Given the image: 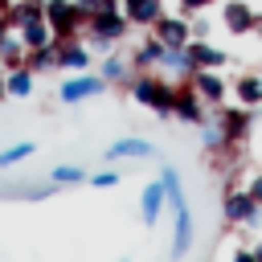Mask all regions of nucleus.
<instances>
[{"label":"nucleus","instance_id":"obj_19","mask_svg":"<svg viewBox=\"0 0 262 262\" xmlns=\"http://www.w3.org/2000/svg\"><path fill=\"white\" fill-rule=\"evenodd\" d=\"M25 66H29V70H53V66H57V45L49 41V45L29 49V53H25Z\"/></svg>","mask_w":262,"mask_h":262},{"label":"nucleus","instance_id":"obj_3","mask_svg":"<svg viewBox=\"0 0 262 262\" xmlns=\"http://www.w3.org/2000/svg\"><path fill=\"white\" fill-rule=\"evenodd\" d=\"M102 90H106V78H102V74H86V70H78L74 78L61 82L57 98H61V102H82V98H94V94H102Z\"/></svg>","mask_w":262,"mask_h":262},{"label":"nucleus","instance_id":"obj_1","mask_svg":"<svg viewBox=\"0 0 262 262\" xmlns=\"http://www.w3.org/2000/svg\"><path fill=\"white\" fill-rule=\"evenodd\" d=\"M172 94H176V90H172L164 78H156V74H139V78L131 82V98L143 102V106H151L160 119L172 115Z\"/></svg>","mask_w":262,"mask_h":262},{"label":"nucleus","instance_id":"obj_29","mask_svg":"<svg viewBox=\"0 0 262 262\" xmlns=\"http://www.w3.org/2000/svg\"><path fill=\"white\" fill-rule=\"evenodd\" d=\"M250 254H254V258H262V246H254V250H250Z\"/></svg>","mask_w":262,"mask_h":262},{"label":"nucleus","instance_id":"obj_6","mask_svg":"<svg viewBox=\"0 0 262 262\" xmlns=\"http://www.w3.org/2000/svg\"><path fill=\"white\" fill-rule=\"evenodd\" d=\"M53 45H57V66L61 70H70V74H78V70H86L90 66V45H82L78 37H53Z\"/></svg>","mask_w":262,"mask_h":262},{"label":"nucleus","instance_id":"obj_16","mask_svg":"<svg viewBox=\"0 0 262 262\" xmlns=\"http://www.w3.org/2000/svg\"><path fill=\"white\" fill-rule=\"evenodd\" d=\"M221 131H225V143L237 147L250 135V115L246 111H221Z\"/></svg>","mask_w":262,"mask_h":262},{"label":"nucleus","instance_id":"obj_17","mask_svg":"<svg viewBox=\"0 0 262 262\" xmlns=\"http://www.w3.org/2000/svg\"><path fill=\"white\" fill-rule=\"evenodd\" d=\"M4 90H8L12 98H25V94H33V70H29V66H12V74L4 78Z\"/></svg>","mask_w":262,"mask_h":262},{"label":"nucleus","instance_id":"obj_7","mask_svg":"<svg viewBox=\"0 0 262 262\" xmlns=\"http://www.w3.org/2000/svg\"><path fill=\"white\" fill-rule=\"evenodd\" d=\"M188 86L201 94V102H225V78L217 74V70H192L188 74Z\"/></svg>","mask_w":262,"mask_h":262},{"label":"nucleus","instance_id":"obj_25","mask_svg":"<svg viewBox=\"0 0 262 262\" xmlns=\"http://www.w3.org/2000/svg\"><path fill=\"white\" fill-rule=\"evenodd\" d=\"M90 184H94V188H111V184H119V172H94Z\"/></svg>","mask_w":262,"mask_h":262},{"label":"nucleus","instance_id":"obj_32","mask_svg":"<svg viewBox=\"0 0 262 262\" xmlns=\"http://www.w3.org/2000/svg\"><path fill=\"white\" fill-rule=\"evenodd\" d=\"M37 4H45V0H37Z\"/></svg>","mask_w":262,"mask_h":262},{"label":"nucleus","instance_id":"obj_20","mask_svg":"<svg viewBox=\"0 0 262 262\" xmlns=\"http://www.w3.org/2000/svg\"><path fill=\"white\" fill-rule=\"evenodd\" d=\"M160 57H164V41L160 37H151V41H143L135 49V66H160Z\"/></svg>","mask_w":262,"mask_h":262},{"label":"nucleus","instance_id":"obj_30","mask_svg":"<svg viewBox=\"0 0 262 262\" xmlns=\"http://www.w3.org/2000/svg\"><path fill=\"white\" fill-rule=\"evenodd\" d=\"M4 4H8V0H0V12H4Z\"/></svg>","mask_w":262,"mask_h":262},{"label":"nucleus","instance_id":"obj_27","mask_svg":"<svg viewBox=\"0 0 262 262\" xmlns=\"http://www.w3.org/2000/svg\"><path fill=\"white\" fill-rule=\"evenodd\" d=\"M205 4H209V0H180V8H184V12H201Z\"/></svg>","mask_w":262,"mask_h":262},{"label":"nucleus","instance_id":"obj_2","mask_svg":"<svg viewBox=\"0 0 262 262\" xmlns=\"http://www.w3.org/2000/svg\"><path fill=\"white\" fill-rule=\"evenodd\" d=\"M41 8H45V20H49V29H53L57 41H61V37H78V33H86V16H82L78 0H45Z\"/></svg>","mask_w":262,"mask_h":262},{"label":"nucleus","instance_id":"obj_26","mask_svg":"<svg viewBox=\"0 0 262 262\" xmlns=\"http://www.w3.org/2000/svg\"><path fill=\"white\" fill-rule=\"evenodd\" d=\"M250 196H254V201H258V205H262V172H258V176H254V180H250Z\"/></svg>","mask_w":262,"mask_h":262},{"label":"nucleus","instance_id":"obj_14","mask_svg":"<svg viewBox=\"0 0 262 262\" xmlns=\"http://www.w3.org/2000/svg\"><path fill=\"white\" fill-rule=\"evenodd\" d=\"M164 201H168L164 184H160V180H151V184L143 188V196H139V217H143V225H156V221H160V209H164Z\"/></svg>","mask_w":262,"mask_h":262},{"label":"nucleus","instance_id":"obj_8","mask_svg":"<svg viewBox=\"0 0 262 262\" xmlns=\"http://www.w3.org/2000/svg\"><path fill=\"white\" fill-rule=\"evenodd\" d=\"M184 53H188L192 70H221V66H225V53H221L217 45H209L205 37H188Z\"/></svg>","mask_w":262,"mask_h":262},{"label":"nucleus","instance_id":"obj_4","mask_svg":"<svg viewBox=\"0 0 262 262\" xmlns=\"http://www.w3.org/2000/svg\"><path fill=\"white\" fill-rule=\"evenodd\" d=\"M262 205L250 196V188H237V192H225V201H221V213H225V221H242V225H258V213Z\"/></svg>","mask_w":262,"mask_h":262},{"label":"nucleus","instance_id":"obj_5","mask_svg":"<svg viewBox=\"0 0 262 262\" xmlns=\"http://www.w3.org/2000/svg\"><path fill=\"white\" fill-rule=\"evenodd\" d=\"M123 33H127V16H123V8H115V12H98V16H90V20H86V37L119 41Z\"/></svg>","mask_w":262,"mask_h":262},{"label":"nucleus","instance_id":"obj_10","mask_svg":"<svg viewBox=\"0 0 262 262\" xmlns=\"http://www.w3.org/2000/svg\"><path fill=\"white\" fill-rule=\"evenodd\" d=\"M172 115L180 119V123H205V106H201V94L188 86V90H176L172 94Z\"/></svg>","mask_w":262,"mask_h":262},{"label":"nucleus","instance_id":"obj_11","mask_svg":"<svg viewBox=\"0 0 262 262\" xmlns=\"http://www.w3.org/2000/svg\"><path fill=\"white\" fill-rule=\"evenodd\" d=\"M16 33H20L25 49H37V45H49V41H53V29H49V20H45V8H41L37 16H29V20H20Z\"/></svg>","mask_w":262,"mask_h":262},{"label":"nucleus","instance_id":"obj_21","mask_svg":"<svg viewBox=\"0 0 262 262\" xmlns=\"http://www.w3.org/2000/svg\"><path fill=\"white\" fill-rule=\"evenodd\" d=\"M33 156V143L25 139V143H12V147H4L0 151V168H12V164H20V160H29Z\"/></svg>","mask_w":262,"mask_h":262},{"label":"nucleus","instance_id":"obj_12","mask_svg":"<svg viewBox=\"0 0 262 262\" xmlns=\"http://www.w3.org/2000/svg\"><path fill=\"white\" fill-rule=\"evenodd\" d=\"M225 29L242 37V33L258 29V12H254L246 0H225Z\"/></svg>","mask_w":262,"mask_h":262},{"label":"nucleus","instance_id":"obj_18","mask_svg":"<svg viewBox=\"0 0 262 262\" xmlns=\"http://www.w3.org/2000/svg\"><path fill=\"white\" fill-rule=\"evenodd\" d=\"M233 94L242 98V106H258V102H262V78H258V74H246V78H237Z\"/></svg>","mask_w":262,"mask_h":262},{"label":"nucleus","instance_id":"obj_22","mask_svg":"<svg viewBox=\"0 0 262 262\" xmlns=\"http://www.w3.org/2000/svg\"><path fill=\"white\" fill-rule=\"evenodd\" d=\"M49 180H53V184H78V180H86V172H82L78 164H61V168L49 172Z\"/></svg>","mask_w":262,"mask_h":262},{"label":"nucleus","instance_id":"obj_15","mask_svg":"<svg viewBox=\"0 0 262 262\" xmlns=\"http://www.w3.org/2000/svg\"><path fill=\"white\" fill-rule=\"evenodd\" d=\"M147 156H156V147H151L147 139H119V143L106 147V160H111V164H115V160H147Z\"/></svg>","mask_w":262,"mask_h":262},{"label":"nucleus","instance_id":"obj_9","mask_svg":"<svg viewBox=\"0 0 262 262\" xmlns=\"http://www.w3.org/2000/svg\"><path fill=\"white\" fill-rule=\"evenodd\" d=\"M151 29H156V37H160L168 49H184V45H188V37H192L188 20H180V16H160Z\"/></svg>","mask_w":262,"mask_h":262},{"label":"nucleus","instance_id":"obj_24","mask_svg":"<svg viewBox=\"0 0 262 262\" xmlns=\"http://www.w3.org/2000/svg\"><path fill=\"white\" fill-rule=\"evenodd\" d=\"M102 78H106V82L127 78V61H123V57H106V61H102Z\"/></svg>","mask_w":262,"mask_h":262},{"label":"nucleus","instance_id":"obj_13","mask_svg":"<svg viewBox=\"0 0 262 262\" xmlns=\"http://www.w3.org/2000/svg\"><path fill=\"white\" fill-rule=\"evenodd\" d=\"M127 25H156L164 16V0H131V4H119Z\"/></svg>","mask_w":262,"mask_h":262},{"label":"nucleus","instance_id":"obj_31","mask_svg":"<svg viewBox=\"0 0 262 262\" xmlns=\"http://www.w3.org/2000/svg\"><path fill=\"white\" fill-rule=\"evenodd\" d=\"M258 29H262V16H258Z\"/></svg>","mask_w":262,"mask_h":262},{"label":"nucleus","instance_id":"obj_23","mask_svg":"<svg viewBox=\"0 0 262 262\" xmlns=\"http://www.w3.org/2000/svg\"><path fill=\"white\" fill-rule=\"evenodd\" d=\"M201 143H205V147H229V143H225L221 123H217V127H213V123H205V127H201Z\"/></svg>","mask_w":262,"mask_h":262},{"label":"nucleus","instance_id":"obj_28","mask_svg":"<svg viewBox=\"0 0 262 262\" xmlns=\"http://www.w3.org/2000/svg\"><path fill=\"white\" fill-rule=\"evenodd\" d=\"M188 29H192V37H209V25H205V20H196V25H188Z\"/></svg>","mask_w":262,"mask_h":262}]
</instances>
